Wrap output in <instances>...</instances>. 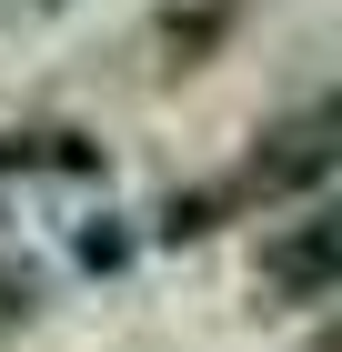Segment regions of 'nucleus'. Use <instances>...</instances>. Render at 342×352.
<instances>
[{
    "label": "nucleus",
    "instance_id": "1",
    "mask_svg": "<svg viewBox=\"0 0 342 352\" xmlns=\"http://www.w3.org/2000/svg\"><path fill=\"white\" fill-rule=\"evenodd\" d=\"M252 292L282 302V312H302V302H332V292H342V201H312V212L272 221L262 252H252Z\"/></svg>",
    "mask_w": 342,
    "mask_h": 352
},
{
    "label": "nucleus",
    "instance_id": "3",
    "mask_svg": "<svg viewBox=\"0 0 342 352\" xmlns=\"http://www.w3.org/2000/svg\"><path fill=\"white\" fill-rule=\"evenodd\" d=\"M0 171H41V182H91L101 171V141L91 131H0Z\"/></svg>",
    "mask_w": 342,
    "mask_h": 352
},
{
    "label": "nucleus",
    "instance_id": "5",
    "mask_svg": "<svg viewBox=\"0 0 342 352\" xmlns=\"http://www.w3.org/2000/svg\"><path fill=\"white\" fill-rule=\"evenodd\" d=\"M51 10H71V0H0V21H51Z\"/></svg>",
    "mask_w": 342,
    "mask_h": 352
},
{
    "label": "nucleus",
    "instance_id": "4",
    "mask_svg": "<svg viewBox=\"0 0 342 352\" xmlns=\"http://www.w3.org/2000/svg\"><path fill=\"white\" fill-rule=\"evenodd\" d=\"M41 302H51V272L0 262V332H10V322H41Z\"/></svg>",
    "mask_w": 342,
    "mask_h": 352
},
{
    "label": "nucleus",
    "instance_id": "2",
    "mask_svg": "<svg viewBox=\"0 0 342 352\" xmlns=\"http://www.w3.org/2000/svg\"><path fill=\"white\" fill-rule=\"evenodd\" d=\"M332 171H342V101H312V111H282V121L252 141L242 191H252V201H302V191H322Z\"/></svg>",
    "mask_w": 342,
    "mask_h": 352
}]
</instances>
